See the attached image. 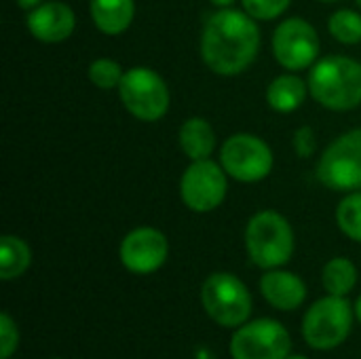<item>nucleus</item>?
Returning <instances> with one entry per match:
<instances>
[{"mask_svg": "<svg viewBox=\"0 0 361 359\" xmlns=\"http://www.w3.org/2000/svg\"><path fill=\"white\" fill-rule=\"evenodd\" d=\"M260 51V28L254 17L237 8L212 13L201 32V57L220 76L245 72Z\"/></svg>", "mask_w": 361, "mask_h": 359, "instance_id": "obj_1", "label": "nucleus"}, {"mask_svg": "<svg viewBox=\"0 0 361 359\" xmlns=\"http://www.w3.org/2000/svg\"><path fill=\"white\" fill-rule=\"evenodd\" d=\"M309 93L317 104L334 112H347L361 104V63L347 55H328L309 70Z\"/></svg>", "mask_w": 361, "mask_h": 359, "instance_id": "obj_2", "label": "nucleus"}, {"mask_svg": "<svg viewBox=\"0 0 361 359\" xmlns=\"http://www.w3.org/2000/svg\"><path fill=\"white\" fill-rule=\"evenodd\" d=\"M294 231L286 216L273 209L258 212L245 226V250L250 260L264 269H281L294 254Z\"/></svg>", "mask_w": 361, "mask_h": 359, "instance_id": "obj_3", "label": "nucleus"}, {"mask_svg": "<svg viewBox=\"0 0 361 359\" xmlns=\"http://www.w3.org/2000/svg\"><path fill=\"white\" fill-rule=\"evenodd\" d=\"M201 305L212 322L222 328H239L250 322L252 294L233 273H212L201 286Z\"/></svg>", "mask_w": 361, "mask_h": 359, "instance_id": "obj_4", "label": "nucleus"}, {"mask_svg": "<svg viewBox=\"0 0 361 359\" xmlns=\"http://www.w3.org/2000/svg\"><path fill=\"white\" fill-rule=\"evenodd\" d=\"M351 326V303L345 296L328 294L326 298H319L309 307L302 320V336L309 347L317 351H332L347 341Z\"/></svg>", "mask_w": 361, "mask_h": 359, "instance_id": "obj_5", "label": "nucleus"}, {"mask_svg": "<svg viewBox=\"0 0 361 359\" xmlns=\"http://www.w3.org/2000/svg\"><path fill=\"white\" fill-rule=\"evenodd\" d=\"M118 95L123 106L137 121L154 123L161 121L169 110V89L159 72L146 66H135L125 72Z\"/></svg>", "mask_w": 361, "mask_h": 359, "instance_id": "obj_6", "label": "nucleus"}, {"mask_svg": "<svg viewBox=\"0 0 361 359\" xmlns=\"http://www.w3.org/2000/svg\"><path fill=\"white\" fill-rule=\"evenodd\" d=\"M317 180L336 193L361 190V127L334 140L317 161Z\"/></svg>", "mask_w": 361, "mask_h": 359, "instance_id": "obj_7", "label": "nucleus"}, {"mask_svg": "<svg viewBox=\"0 0 361 359\" xmlns=\"http://www.w3.org/2000/svg\"><path fill=\"white\" fill-rule=\"evenodd\" d=\"M220 163L224 171L237 182H260L273 171L271 146L254 133H235L224 140L220 148Z\"/></svg>", "mask_w": 361, "mask_h": 359, "instance_id": "obj_8", "label": "nucleus"}, {"mask_svg": "<svg viewBox=\"0 0 361 359\" xmlns=\"http://www.w3.org/2000/svg\"><path fill=\"white\" fill-rule=\"evenodd\" d=\"M228 349L233 359H288L292 336L277 320H254L237 328Z\"/></svg>", "mask_w": 361, "mask_h": 359, "instance_id": "obj_9", "label": "nucleus"}, {"mask_svg": "<svg viewBox=\"0 0 361 359\" xmlns=\"http://www.w3.org/2000/svg\"><path fill=\"white\" fill-rule=\"evenodd\" d=\"M226 176L228 174L224 171L222 163H216L212 159L192 161L180 180L182 203L197 214H207L218 209L228 190Z\"/></svg>", "mask_w": 361, "mask_h": 359, "instance_id": "obj_10", "label": "nucleus"}, {"mask_svg": "<svg viewBox=\"0 0 361 359\" xmlns=\"http://www.w3.org/2000/svg\"><path fill=\"white\" fill-rule=\"evenodd\" d=\"M273 53L279 66L290 72L311 68L319 57V34L302 17L283 19L273 34Z\"/></svg>", "mask_w": 361, "mask_h": 359, "instance_id": "obj_11", "label": "nucleus"}, {"mask_svg": "<svg viewBox=\"0 0 361 359\" xmlns=\"http://www.w3.org/2000/svg\"><path fill=\"white\" fill-rule=\"evenodd\" d=\"M118 256L129 273L150 275L167 262L169 241L159 229L140 226L125 235L118 248Z\"/></svg>", "mask_w": 361, "mask_h": 359, "instance_id": "obj_12", "label": "nucleus"}, {"mask_svg": "<svg viewBox=\"0 0 361 359\" xmlns=\"http://www.w3.org/2000/svg\"><path fill=\"white\" fill-rule=\"evenodd\" d=\"M25 25L36 40L47 44H57L72 36L76 28V15L66 2L47 0L40 6L27 11Z\"/></svg>", "mask_w": 361, "mask_h": 359, "instance_id": "obj_13", "label": "nucleus"}, {"mask_svg": "<svg viewBox=\"0 0 361 359\" xmlns=\"http://www.w3.org/2000/svg\"><path fill=\"white\" fill-rule=\"evenodd\" d=\"M260 292L277 311H294L307 298V284L296 273L271 269L260 279Z\"/></svg>", "mask_w": 361, "mask_h": 359, "instance_id": "obj_14", "label": "nucleus"}, {"mask_svg": "<svg viewBox=\"0 0 361 359\" xmlns=\"http://www.w3.org/2000/svg\"><path fill=\"white\" fill-rule=\"evenodd\" d=\"M135 17V0H91V19L106 36H118L129 30Z\"/></svg>", "mask_w": 361, "mask_h": 359, "instance_id": "obj_15", "label": "nucleus"}, {"mask_svg": "<svg viewBox=\"0 0 361 359\" xmlns=\"http://www.w3.org/2000/svg\"><path fill=\"white\" fill-rule=\"evenodd\" d=\"M180 148L190 161H201L209 159L216 150V133L214 127L201 118V116H190L182 123L180 133Z\"/></svg>", "mask_w": 361, "mask_h": 359, "instance_id": "obj_16", "label": "nucleus"}, {"mask_svg": "<svg viewBox=\"0 0 361 359\" xmlns=\"http://www.w3.org/2000/svg\"><path fill=\"white\" fill-rule=\"evenodd\" d=\"M307 91H309V83H305L300 76L288 72V74L277 76L269 85V89H267V104L275 112L288 114V112H294V110H298L302 106V102L307 97Z\"/></svg>", "mask_w": 361, "mask_h": 359, "instance_id": "obj_17", "label": "nucleus"}, {"mask_svg": "<svg viewBox=\"0 0 361 359\" xmlns=\"http://www.w3.org/2000/svg\"><path fill=\"white\" fill-rule=\"evenodd\" d=\"M32 264L30 245L15 235H4L0 239V279L11 281L21 277Z\"/></svg>", "mask_w": 361, "mask_h": 359, "instance_id": "obj_18", "label": "nucleus"}, {"mask_svg": "<svg viewBox=\"0 0 361 359\" xmlns=\"http://www.w3.org/2000/svg\"><path fill=\"white\" fill-rule=\"evenodd\" d=\"M322 284L328 294L349 296L357 286V267L349 258H332L322 271Z\"/></svg>", "mask_w": 361, "mask_h": 359, "instance_id": "obj_19", "label": "nucleus"}, {"mask_svg": "<svg viewBox=\"0 0 361 359\" xmlns=\"http://www.w3.org/2000/svg\"><path fill=\"white\" fill-rule=\"evenodd\" d=\"M336 224L351 239L361 243V190L349 193L336 207Z\"/></svg>", "mask_w": 361, "mask_h": 359, "instance_id": "obj_20", "label": "nucleus"}, {"mask_svg": "<svg viewBox=\"0 0 361 359\" xmlns=\"http://www.w3.org/2000/svg\"><path fill=\"white\" fill-rule=\"evenodd\" d=\"M330 34L343 44H357L361 42V13L351 8H341L332 13L328 21Z\"/></svg>", "mask_w": 361, "mask_h": 359, "instance_id": "obj_21", "label": "nucleus"}, {"mask_svg": "<svg viewBox=\"0 0 361 359\" xmlns=\"http://www.w3.org/2000/svg\"><path fill=\"white\" fill-rule=\"evenodd\" d=\"M125 72L121 68L118 61L110 59V57H99L89 66V78L97 89L110 91V89H118L121 80H123Z\"/></svg>", "mask_w": 361, "mask_h": 359, "instance_id": "obj_22", "label": "nucleus"}, {"mask_svg": "<svg viewBox=\"0 0 361 359\" xmlns=\"http://www.w3.org/2000/svg\"><path fill=\"white\" fill-rule=\"evenodd\" d=\"M243 11L256 21H271L281 17L292 0H241Z\"/></svg>", "mask_w": 361, "mask_h": 359, "instance_id": "obj_23", "label": "nucleus"}, {"mask_svg": "<svg viewBox=\"0 0 361 359\" xmlns=\"http://www.w3.org/2000/svg\"><path fill=\"white\" fill-rule=\"evenodd\" d=\"M19 345V328L8 313H0V359H8Z\"/></svg>", "mask_w": 361, "mask_h": 359, "instance_id": "obj_24", "label": "nucleus"}, {"mask_svg": "<svg viewBox=\"0 0 361 359\" xmlns=\"http://www.w3.org/2000/svg\"><path fill=\"white\" fill-rule=\"evenodd\" d=\"M292 142H294V150H296V154L300 159H309L317 150V135H315L313 127H309V125L298 127L294 131V140Z\"/></svg>", "mask_w": 361, "mask_h": 359, "instance_id": "obj_25", "label": "nucleus"}, {"mask_svg": "<svg viewBox=\"0 0 361 359\" xmlns=\"http://www.w3.org/2000/svg\"><path fill=\"white\" fill-rule=\"evenodd\" d=\"M42 2H47V0H17V4H19L21 8H25V11L36 8V6H40Z\"/></svg>", "mask_w": 361, "mask_h": 359, "instance_id": "obj_26", "label": "nucleus"}, {"mask_svg": "<svg viewBox=\"0 0 361 359\" xmlns=\"http://www.w3.org/2000/svg\"><path fill=\"white\" fill-rule=\"evenodd\" d=\"M209 2H212V4H216L218 8H226V6H231L235 0H209Z\"/></svg>", "mask_w": 361, "mask_h": 359, "instance_id": "obj_27", "label": "nucleus"}, {"mask_svg": "<svg viewBox=\"0 0 361 359\" xmlns=\"http://www.w3.org/2000/svg\"><path fill=\"white\" fill-rule=\"evenodd\" d=\"M355 317H357V322L361 324V296L357 298V303H355Z\"/></svg>", "mask_w": 361, "mask_h": 359, "instance_id": "obj_28", "label": "nucleus"}, {"mask_svg": "<svg viewBox=\"0 0 361 359\" xmlns=\"http://www.w3.org/2000/svg\"><path fill=\"white\" fill-rule=\"evenodd\" d=\"M288 359H309V358H305V355H290Z\"/></svg>", "mask_w": 361, "mask_h": 359, "instance_id": "obj_29", "label": "nucleus"}, {"mask_svg": "<svg viewBox=\"0 0 361 359\" xmlns=\"http://www.w3.org/2000/svg\"><path fill=\"white\" fill-rule=\"evenodd\" d=\"M317 2H336V0H317Z\"/></svg>", "mask_w": 361, "mask_h": 359, "instance_id": "obj_30", "label": "nucleus"}, {"mask_svg": "<svg viewBox=\"0 0 361 359\" xmlns=\"http://www.w3.org/2000/svg\"><path fill=\"white\" fill-rule=\"evenodd\" d=\"M357 2V6H360V11H361V0H355Z\"/></svg>", "mask_w": 361, "mask_h": 359, "instance_id": "obj_31", "label": "nucleus"}, {"mask_svg": "<svg viewBox=\"0 0 361 359\" xmlns=\"http://www.w3.org/2000/svg\"><path fill=\"white\" fill-rule=\"evenodd\" d=\"M53 359H61V358H53Z\"/></svg>", "mask_w": 361, "mask_h": 359, "instance_id": "obj_32", "label": "nucleus"}]
</instances>
